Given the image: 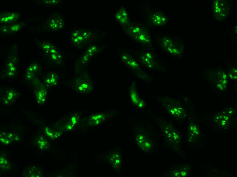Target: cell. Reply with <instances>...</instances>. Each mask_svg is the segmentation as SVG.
<instances>
[{
  "label": "cell",
  "mask_w": 237,
  "mask_h": 177,
  "mask_svg": "<svg viewBox=\"0 0 237 177\" xmlns=\"http://www.w3.org/2000/svg\"><path fill=\"white\" fill-rule=\"evenodd\" d=\"M136 141L138 145L144 151L148 152L151 151L152 145L147 135L142 132L137 133Z\"/></svg>",
  "instance_id": "6da1fadb"
},
{
  "label": "cell",
  "mask_w": 237,
  "mask_h": 177,
  "mask_svg": "<svg viewBox=\"0 0 237 177\" xmlns=\"http://www.w3.org/2000/svg\"><path fill=\"white\" fill-rule=\"evenodd\" d=\"M20 14L16 12H6L1 14L0 21L2 23L16 22L19 18Z\"/></svg>",
  "instance_id": "7a4b0ae2"
},
{
  "label": "cell",
  "mask_w": 237,
  "mask_h": 177,
  "mask_svg": "<svg viewBox=\"0 0 237 177\" xmlns=\"http://www.w3.org/2000/svg\"><path fill=\"white\" fill-rule=\"evenodd\" d=\"M152 20L153 24L156 26H160L166 24L167 18L163 14L158 12L152 15Z\"/></svg>",
  "instance_id": "3957f363"
},
{
  "label": "cell",
  "mask_w": 237,
  "mask_h": 177,
  "mask_svg": "<svg viewBox=\"0 0 237 177\" xmlns=\"http://www.w3.org/2000/svg\"><path fill=\"white\" fill-rule=\"evenodd\" d=\"M63 22L62 19L59 17H53L48 22L49 27L53 29H57L62 28Z\"/></svg>",
  "instance_id": "277c9868"
},
{
  "label": "cell",
  "mask_w": 237,
  "mask_h": 177,
  "mask_svg": "<svg viewBox=\"0 0 237 177\" xmlns=\"http://www.w3.org/2000/svg\"><path fill=\"white\" fill-rule=\"evenodd\" d=\"M117 20L122 24H127L129 22L128 13L124 9L119 11L116 15Z\"/></svg>",
  "instance_id": "5b68a950"
},
{
  "label": "cell",
  "mask_w": 237,
  "mask_h": 177,
  "mask_svg": "<svg viewBox=\"0 0 237 177\" xmlns=\"http://www.w3.org/2000/svg\"><path fill=\"white\" fill-rule=\"evenodd\" d=\"M134 37L137 42L143 44L148 43L150 40L148 33L142 31Z\"/></svg>",
  "instance_id": "8992f818"
},
{
  "label": "cell",
  "mask_w": 237,
  "mask_h": 177,
  "mask_svg": "<svg viewBox=\"0 0 237 177\" xmlns=\"http://www.w3.org/2000/svg\"><path fill=\"white\" fill-rule=\"evenodd\" d=\"M110 163L115 168H118L120 166L121 157L118 154L113 153L110 158Z\"/></svg>",
  "instance_id": "52a82bcc"
},
{
  "label": "cell",
  "mask_w": 237,
  "mask_h": 177,
  "mask_svg": "<svg viewBox=\"0 0 237 177\" xmlns=\"http://www.w3.org/2000/svg\"><path fill=\"white\" fill-rule=\"evenodd\" d=\"M164 133L167 137L169 139V140L172 142L176 141L178 140L179 136L177 132L174 130L170 131L165 129Z\"/></svg>",
  "instance_id": "ba28073f"
},
{
  "label": "cell",
  "mask_w": 237,
  "mask_h": 177,
  "mask_svg": "<svg viewBox=\"0 0 237 177\" xmlns=\"http://www.w3.org/2000/svg\"><path fill=\"white\" fill-rule=\"evenodd\" d=\"M38 145L42 150L47 149L49 146L48 142L44 137L41 136L38 139Z\"/></svg>",
  "instance_id": "9c48e42d"
},
{
  "label": "cell",
  "mask_w": 237,
  "mask_h": 177,
  "mask_svg": "<svg viewBox=\"0 0 237 177\" xmlns=\"http://www.w3.org/2000/svg\"><path fill=\"white\" fill-rule=\"evenodd\" d=\"M142 31V28L139 26L132 27L129 28V32L132 37H135Z\"/></svg>",
  "instance_id": "30bf717a"
},
{
  "label": "cell",
  "mask_w": 237,
  "mask_h": 177,
  "mask_svg": "<svg viewBox=\"0 0 237 177\" xmlns=\"http://www.w3.org/2000/svg\"><path fill=\"white\" fill-rule=\"evenodd\" d=\"M9 26V27H7V29L5 32H7L8 31V29H9L8 32H9V31H10L11 32H16L18 31L19 29H20L21 27V25L19 24H16L11 25Z\"/></svg>",
  "instance_id": "8fae6325"
},
{
  "label": "cell",
  "mask_w": 237,
  "mask_h": 177,
  "mask_svg": "<svg viewBox=\"0 0 237 177\" xmlns=\"http://www.w3.org/2000/svg\"><path fill=\"white\" fill-rule=\"evenodd\" d=\"M45 133L47 135L49 138L52 139H54L57 137V133H55L53 131L50 129H48V128H46L45 130Z\"/></svg>",
  "instance_id": "7c38bea8"
},
{
  "label": "cell",
  "mask_w": 237,
  "mask_h": 177,
  "mask_svg": "<svg viewBox=\"0 0 237 177\" xmlns=\"http://www.w3.org/2000/svg\"><path fill=\"white\" fill-rule=\"evenodd\" d=\"M1 168L7 169L10 167V165L9 163V162L5 159L4 158H1Z\"/></svg>",
  "instance_id": "4fadbf2b"
},
{
  "label": "cell",
  "mask_w": 237,
  "mask_h": 177,
  "mask_svg": "<svg viewBox=\"0 0 237 177\" xmlns=\"http://www.w3.org/2000/svg\"><path fill=\"white\" fill-rule=\"evenodd\" d=\"M44 2L46 3L49 4L51 5H56L58 3L59 1H44Z\"/></svg>",
  "instance_id": "5bb4252c"
}]
</instances>
